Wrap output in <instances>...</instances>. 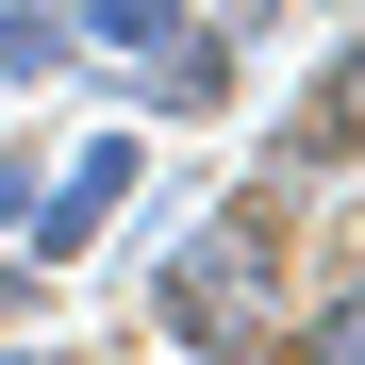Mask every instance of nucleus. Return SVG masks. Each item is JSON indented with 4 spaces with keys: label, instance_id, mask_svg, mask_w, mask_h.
<instances>
[{
    "label": "nucleus",
    "instance_id": "obj_1",
    "mask_svg": "<svg viewBox=\"0 0 365 365\" xmlns=\"http://www.w3.org/2000/svg\"><path fill=\"white\" fill-rule=\"evenodd\" d=\"M150 332H166L182 365H250V349H282V216L232 200L216 232H182V250L150 266Z\"/></svg>",
    "mask_w": 365,
    "mask_h": 365
},
{
    "label": "nucleus",
    "instance_id": "obj_2",
    "mask_svg": "<svg viewBox=\"0 0 365 365\" xmlns=\"http://www.w3.org/2000/svg\"><path fill=\"white\" fill-rule=\"evenodd\" d=\"M116 200H133V133H100V150H83V166H67V182H50V200H34V250H50V266H67V250H83V232L116 216Z\"/></svg>",
    "mask_w": 365,
    "mask_h": 365
},
{
    "label": "nucleus",
    "instance_id": "obj_3",
    "mask_svg": "<svg viewBox=\"0 0 365 365\" xmlns=\"http://www.w3.org/2000/svg\"><path fill=\"white\" fill-rule=\"evenodd\" d=\"M282 332H299V365H365V266L316 282V299H282Z\"/></svg>",
    "mask_w": 365,
    "mask_h": 365
},
{
    "label": "nucleus",
    "instance_id": "obj_4",
    "mask_svg": "<svg viewBox=\"0 0 365 365\" xmlns=\"http://www.w3.org/2000/svg\"><path fill=\"white\" fill-rule=\"evenodd\" d=\"M67 50H83V17H67V0H0V83H50Z\"/></svg>",
    "mask_w": 365,
    "mask_h": 365
},
{
    "label": "nucleus",
    "instance_id": "obj_5",
    "mask_svg": "<svg viewBox=\"0 0 365 365\" xmlns=\"http://www.w3.org/2000/svg\"><path fill=\"white\" fill-rule=\"evenodd\" d=\"M67 17H83V50H182L200 0H67Z\"/></svg>",
    "mask_w": 365,
    "mask_h": 365
},
{
    "label": "nucleus",
    "instance_id": "obj_6",
    "mask_svg": "<svg viewBox=\"0 0 365 365\" xmlns=\"http://www.w3.org/2000/svg\"><path fill=\"white\" fill-rule=\"evenodd\" d=\"M299 150H365V34L332 50V83H316V116H299Z\"/></svg>",
    "mask_w": 365,
    "mask_h": 365
},
{
    "label": "nucleus",
    "instance_id": "obj_7",
    "mask_svg": "<svg viewBox=\"0 0 365 365\" xmlns=\"http://www.w3.org/2000/svg\"><path fill=\"white\" fill-rule=\"evenodd\" d=\"M0 216H34V150L17 133H0Z\"/></svg>",
    "mask_w": 365,
    "mask_h": 365
}]
</instances>
